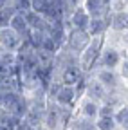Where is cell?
<instances>
[{
  "instance_id": "18",
  "label": "cell",
  "mask_w": 128,
  "mask_h": 130,
  "mask_svg": "<svg viewBox=\"0 0 128 130\" xmlns=\"http://www.w3.org/2000/svg\"><path fill=\"white\" fill-rule=\"evenodd\" d=\"M11 4L14 6L16 13H25L31 9V0H11Z\"/></svg>"
},
{
  "instance_id": "4",
  "label": "cell",
  "mask_w": 128,
  "mask_h": 130,
  "mask_svg": "<svg viewBox=\"0 0 128 130\" xmlns=\"http://www.w3.org/2000/svg\"><path fill=\"white\" fill-rule=\"evenodd\" d=\"M88 74H92L96 79L99 81V83L106 89V90H110V89H116V87H119V85H123V83H126V81H123L121 78H119V74H117V71L116 69H105V67H96L92 72H88Z\"/></svg>"
},
{
  "instance_id": "9",
  "label": "cell",
  "mask_w": 128,
  "mask_h": 130,
  "mask_svg": "<svg viewBox=\"0 0 128 130\" xmlns=\"http://www.w3.org/2000/svg\"><path fill=\"white\" fill-rule=\"evenodd\" d=\"M108 2L110 0H81V6L90 16H105L110 11Z\"/></svg>"
},
{
  "instance_id": "12",
  "label": "cell",
  "mask_w": 128,
  "mask_h": 130,
  "mask_svg": "<svg viewBox=\"0 0 128 130\" xmlns=\"http://www.w3.org/2000/svg\"><path fill=\"white\" fill-rule=\"evenodd\" d=\"M85 31L92 38L94 36H103L105 32L108 31V22L103 18V16H90V22H88Z\"/></svg>"
},
{
  "instance_id": "20",
  "label": "cell",
  "mask_w": 128,
  "mask_h": 130,
  "mask_svg": "<svg viewBox=\"0 0 128 130\" xmlns=\"http://www.w3.org/2000/svg\"><path fill=\"white\" fill-rule=\"evenodd\" d=\"M6 4H9V0H0V7H4Z\"/></svg>"
},
{
  "instance_id": "6",
  "label": "cell",
  "mask_w": 128,
  "mask_h": 130,
  "mask_svg": "<svg viewBox=\"0 0 128 130\" xmlns=\"http://www.w3.org/2000/svg\"><path fill=\"white\" fill-rule=\"evenodd\" d=\"M105 94H106V89L92 74H87V85H85V94L83 96L88 98V100H92V101L101 103L103 98H105Z\"/></svg>"
},
{
  "instance_id": "10",
  "label": "cell",
  "mask_w": 128,
  "mask_h": 130,
  "mask_svg": "<svg viewBox=\"0 0 128 130\" xmlns=\"http://www.w3.org/2000/svg\"><path fill=\"white\" fill-rule=\"evenodd\" d=\"M67 20L70 22V25H72L74 29H87V25H88V22H90V14L83 9L81 4H79V6L67 16Z\"/></svg>"
},
{
  "instance_id": "21",
  "label": "cell",
  "mask_w": 128,
  "mask_h": 130,
  "mask_svg": "<svg viewBox=\"0 0 128 130\" xmlns=\"http://www.w3.org/2000/svg\"><path fill=\"white\" fill-rule=\"evenodd\" d=\"M29 130H42V126H31Z\"/></svg>"
},
{
  "instance_id": "3",
  "label": "cell",
  "mask_w": 128,
  "mask_h": 130,
  "mask_svg": "<svg viewBox=\"0 0 128 130\" xmlns=\"http://www.w3.org/2000/svg\"><path fill=\"white\" fill-rule=\"evenodd\" d=\"M105 40V38H103ZM121 61V49L110 45V43H103L101 51H99V58L96 67H105V69H116L117 63ZM94 67V69H96Z\"/></svg>"
},
{
  "instance_id": "23",
  "label": "cell",
  "mask_w": 128,
  "mask_h": 130,
  "mask_svg": "<svg viewBox=\"0 0 128 130\" xmlns=\"http://www.w3.org/2000/svg\"><path fill=\"white\" fill-rule=\"evenodd\" d=\"M116 130H123V128H116Z\"/></svg>"
},
{
  "instance_id": "22",
  "label": "cell",
  "mask_w": 128,
  "mask_h": 130,
  "mask_svg": "<svg viewBox=\"0 0 128 130\" xmlns=\"http://www.w3.org/2000/svg\"><path fill=\"white\" fill-rule=\"evenodd\" d=\"M4 51H6V49H4L2 45H0V56H2V53H4Z\"/></svg>"
},
{
  "instance_id": "11",
  "label": "cell",
  "mask_w": 128,
  "mask_h": 130,
  "mask_svg": "<svg viewBox=\"0 0 128 130\" xmlns=\"http://www.w3.org/2000/svg\"><path fill=\"white\" fill-rule=\"evenodd\" d=\"M81 100V103H79V108H78V114L79 116H83V118H87V119H96L98 118V108H99V103L98 101H92V100H88V98H79Z\"/></svg>"
},
{
  "instance_id": "19",
  "label": "cell",
  "mask_w": 128,
  "mask_h": 130,
  "mask_svg": "<svg viewBox=\"0 0 128 130\" xmlns=\"http://www.w3.org/2000/svg\"><path fill=\"white\" fill-rule=\"evenodd\" d=\"M2 105H4V92L0 90V108H2Z\"/></svg>"
},
{
  "instance_id": "13",
  "label": "cell",
  "mask_w": 128,
  "mask_h": 130,
  "mask_svg": "<svg viewBox=\"0 0 128 130\" xmlns=\"http://www.w3.org/2000/svg\"><path fill=\"white\" fill-rule=\"evenodd\" d=\"M126 29H128V13L126 11L110 13L108 31H126Z\"/></svg>"
},
{
  "instance_id": "17",
  "label": "cell",
  "mask_w": 128,
  "mask_h": 130,
  "mask_svg": "<svg viewBox=\"0 0 128 130\" xmlns=\"http://www.w3.org/2000/svg\"><path fill=\"white\" fill-rule=\"evenodd\" d=\"M14 13H16V9H14V6L11 2L6 4L4 7H0V27H7L11 18L14 16Z\"/></svg>"
},
{
  "instance_id": "7",
  "label": "cell",
  "mask_w": 128,
  "mask_h": 130,
  "mask_svg": "<svg viewBox=\"0 0 128 130\" xmlns=\"http://www.w3.org/2000/svg\"><path fill=\"white\" fill-rule=\"evenodd\" d=\"M20 43H22V36L16 31H13L11 27H0V45H2L6 51L14 53Z\"/></svg>"
},
{
  "instance_id": "1",
  "label": "cell",
  "mask_w": 128,
  "mask_h": 130,
  "mask_svg": "<svg viewBox=\"0 0 128 130\" xmlns=\"http://www.w3.org/2000/svg\"><path fill=\"white\" fill-rule=\"evenodd\" d=\"M103 43H105L103 36H94V38L88 42V45L78 54V67H79V71H81L83 74H88V72L94 71L96 63H98L99 51H101Z\"/></svg>"
},
{
  "instance_id": "2",
  "label": "cell",
  "mask_w": 128,
  "mask_h": 130,
  "mask_svg": "<svg viewBox=\"0 0 128 130\" xmlns=\"http://www.w3.org/2000/svg\"><path fill=\"white\" fill-rule=\"evenodd\" d=\"M90 40H92V36L85 29H74L72 27V29H69L65 32V45L70 49L72 53H76V54L81 53L83 49L88 45Z\"/></svg>"
},
{
  "instance_id": "14",
  "label": "cell",
  "mask_w": 128,
  "mask_h": 130,
  "mask_svg": "<svg viewBox=\"0 0 128 130\" xmlns=\"http://www.w3.org/2000/svg\"><path fill=\"white\" fill-rule=\"evenodd\" d=\"M7 27H11L13 31H16L22 38L27 35V31H29V25H27V22H25V18H24L22 13H14V16L11 18V22H9Z\"/></svg>"
},
{
  "instance_id": "8",
  "label": "cell",
  "mask_w": 128,
  "mask_h": 130,
  "mask_svg": "<svg viewBox=\"0 0 128 130\" xmlns=\"http://www.w3.org/2000/svg\"><path fill=\"white\" fill-rule=\"evenodd\" d=\"M83 76V72L79 71V67L78 65H72V67H65V69H61V71H58V72H54L52 74V78H56L61 85H76L78 83V79Z\"/></svg>"
},
{
  "instance_id": "5",
  "label": "cell",
  "mask_w": 128,
  "mask_h": 130,
  "mask_svg": "<svg viewBox=\"0 0 128 130\" xmlns=\"http://www.w3.org/2000/svg\"><path fill=\"white\" fill-rule=\"evenodd\" d=\"M52 101L60 107H67L70 108L76 101H78V96H76V90L72 85H60L58 92L52 96Z\"/></svg>"
},
{
  "instance_id": "15",
  "label": "cell",
  "mask_w": 128,
  "mask_h": 130,
  "mask_svg": "<svg viewBox=\"0 0 128 130\" xmlns=\"http://www.w3.org/2000/svg\"><path fill=\"white\" fill-rule=\"evenodd\" d=\"M112 118H114L117 128L126 130V126H128V107H126V103H124V105H119V107L114 110V116H112Z\"/></svg>"
},
{
  "instance_id": "16",
  "label": "cell",
  "mask_w": 128,
  "mask_h": 130,
  "mask_svg": "<svg viewBox=\"0 0 128 130\" xmlns=\"http://www.w3.org/2000/svg\"><path fill=\"white\" fill-rule=\"evenodd\" d=\"M94 125H96V130H116L117 128L112 116H98L94 119Z\"/></svg>"
}]
</instances>
